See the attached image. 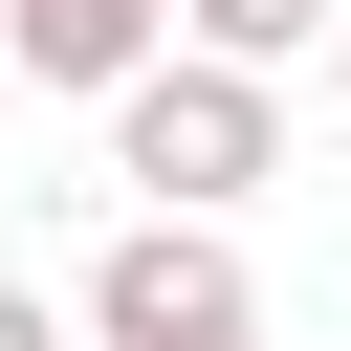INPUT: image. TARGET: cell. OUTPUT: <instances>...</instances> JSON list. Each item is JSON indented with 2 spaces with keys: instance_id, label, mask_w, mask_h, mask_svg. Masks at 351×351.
<instances>
[{
  "instance_id": "cell-1",
  "label": "cell",
  "mask_w": 351,
  "mask_h": 351,
  "mask_svg": "<svg viewBox=\"0 0 351 351\" xmlns=\"http://www.w3.org/2000/svg\"><path fill=\"white\" fill-rule=\"evenodd\" d=\"M110 176L176 197V219H241V197L285 176V66H241V44H154V66L110 88Z\"/></svg>"
},
{
  "instance_id": "cell-2",
  "label": "cell",
  "mask_w": 351,
  "mask_h": 351,
  "mask_svg": "<svg viewBox=\"0 0 351 351\" xmlns=\"http://www.w3.org/2000/svg\"><path fill=\"white\" fill-rule=\"evenodd\" d=\"M66 329H88V351H263V285H241V241H219V219H176V197H132V219L88 241V285H66Z\"/></svg>"
},
{
  "instance_id": "cell-3",
  "label": "cell",
  "mask_w": 351,
  "mask_h": 351,
  "mask_svg": "<svg viewBox=\"0 0 351 351\" xmlns=\"http://www.w3.org/2000/svg\"><path fill=\"white\" fill-rule=\"evenodd\" d=\"M154 44H176V0H0V66H22V88H88V110H110Z\"/></svg>"
},
{
  "instance_id": "cell-4",
  "label": "cell",
  "mask_w": 351,
  "mask_h": 351,
  "mask_svg": "<svg viewBox=\"0 0 351 351\" xmlns=\"http://www.w3.org/2000/svg\"><path fill=\"white\" fill-rule=\"evenodd\" d=\"M351 0H176V44H241V66H307Z\"/></svg>"
},
{
  "instance_id": "cell-5",
  "label": "cell",
  "mask_w": 351,
  "mask_h": 351,
  "mask_svg": "<svg viewBox=\"0 0 351 351\" xmlns=\"http://www.w3.org/2000/svg\"><path fill=\"white\" fill-rule=\"evenodd\" d=\"M0 351H88V329H66V307H44L22 263H0Z\"/></svg>"
},
{
  "instance_id": "cell-6",
  "label": "cell",
  "mask_w": 351,
  "mask_h": 351,
  "mask_svg": "<svg viewBox=\"0 0 351 351\" xmlns=\"http://www.w3.org/2000/svg\"><path fill=\"white\" fill-rule=\"evenodd\" d=\"M329 88H351V22H329Z\"/></svg>"
}]
</instances>
